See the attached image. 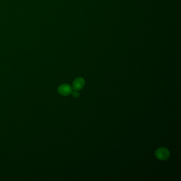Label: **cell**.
I'll return each mask as SVG.
<instances>
[{
  "mask_svg": "<svg viewBox=\"0 0 181 181\" xmlns=\"http://www.w3.org/2000/svg\"><path fill=\"white\" fill-rule=\"evenodd\" d=\"M155 155L158 159L165 160L170 157V152L167 148H160L156 150Z\"/></svg>",
  "mask_w": 181,
  "mask_h": 181,
  "instance_id": "obj_1",
  "label": "cell"
},
{
  "mask_svg": "<svg viewBox=\"0 0 181 181\" xmlns=\"http://www.w3.org/2000/svg\"><path fill=\"white\" fill-rule=\"evenodd\" d=\"M58 92L62 96H69L73 92V88L69 84H63L59 87Z\"/></svg>",
  "mask_w": 181,
  "mask_h": 181,
  "instance_id": "obj_2",
  "label": "cell"
},
{
  "mask_svg": "<svg viewBox=\"0 0 181 181\" xmlns=\"http://www.w3.org/2000/svg\"><path fill=\"white\" fill-rule=\"evenodd\" d=\"M85 84V80L82 78L79 77L75 79L73 82V88L75 90H80L82 89Z\"/></svg>",
  "mask_w": 181,
  "mask_h": 181,
  "instance_id": "obj_3",
  "label": "cell"
},
{
  "mask_svg": "<svg viewBox=\"0 0 181 181\" xmlns=\"http://www.w3.org/2000/svg\"><path fill=\"white\" fill-rule=\"evenodd\" d=\"M72 96H73L75 98H78L80 96V94L77 92V91H74L73 92H72Z\"/></svg>",
  "mask_w": 181,
  "mask_h": 181,
  "instance_id": "obj_4",
  "label": "cell"
}]
</instances>
